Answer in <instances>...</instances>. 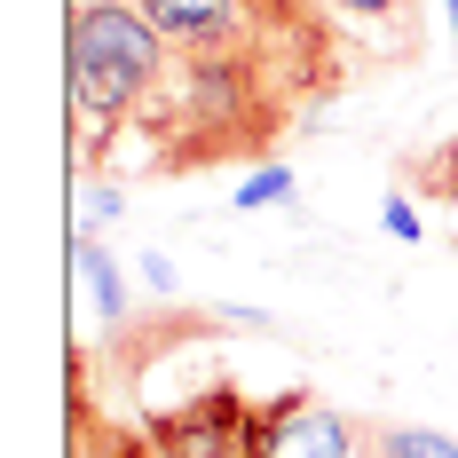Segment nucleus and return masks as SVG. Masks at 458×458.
Listing matches in <instances>:
<instances>
[{"label":"nucleus","instance_id":"1","mask_svg":"<svg viewBox=\"0 0 458 458\" xmlns=\"http://www.w3.org/2000/svg\"><path fill=\"white\" fill-rule=\"evenodd\" d=\"M301 72L276 40H229V47H166V80L142 103V142L158 174H206L229 158L269 150L276 127L301 111Z\"/></svg>","mask_w":458,"mask_h":458},{"label":"nucleus","instance_id":"2","mask_svg":"<svg viewBox=\"0 0 458 458\" xmlns=\"http://www.w3.org/2000/svg\"><path fill=\"white\" fill-rule=\"evenodd\" d=\"M166 80V40L142 24L135 0H80L72 16V111H80V135L103 158L111 135L142 119L150 88Z\"/></svg>","mask_w":458,"mask_h":458},{"label":"nucleus","instance_id":"3","mask_svg":"<svg viewBox=\"0 0 458 458\" xmlns=\"http://www.w3.org/2000/svg\"><path fill=\"white\" fill-rule=\"evenodd\" d=\"M150 435H158V451L166 458H269V435H276V395L269 403H253L245 387H198L182 403H166V411H150Z\"/></svg>","mask_w":458,"mask_h":458},{"label":"nucleus","instance_id":"4","mask_svg":"<svg viewBox=\"0 0 458 458\" xmlns=\"http://www.w3.org/2000/svg\"><path fill=\"white\" fill-rule=\"evenodd\" d=\"M142 24L166 47H229V40H276L253 0H135ZM284 47V40H276Z\"/></svg>","mask_w":458,"mask_h":458},{"label":"nucleus","instance_id":"5","mask_svg":"<svg viewBox=\"0 0 458 458\" xmlns=\"http://www.w3.org/2000/svg\"><path fill=\"white\" fill-rule=\"evenodd\" d=\"M269 458H364V419L317 403L309 387H284V395H276Z\"/></svg>","mask_w":458,"mask_h":458},{"label":"nucleus","instance_id":"6","mask_svg":"<svg viewBox=\"0 0 458 458\" xmlns=\"http://www.w3.org/2000/svg\"><path fill=\"white\" fill-rule=\"evenodd\" d=\"M364 458H458L451 435L403 427V419H364Z\"/></svg>","mask_w":458,"mask_h":458},{"label":"nucleus","instance_id":"7","mask_svg":"<svg viewBox=\"0 0 458 458\" xmlns=\"http://www.w3.org/2000/svg\"><path fill=\"white\" fill-rule=\"evenodd\" d=\"M317 8H324V16H340V24H403V16L419 24L411 0H317Z\"/></svg>","mask_w":458,"mask_h":458},{"label":"nucleus","instance_id":"8","mask_svg":"<svg viewBox=\"0 0 458 458\" xmlns=\"http://www.w3.org/2000/svg\"><path fill=\"white\" fill-rule=\"evenodd\" d=\"M411 182L427 190V198H451V190H458V135L443 142V150H427V158H419V166H411Z\"/></svg>","mask_w":458,"mask_h":458},{"label":"nucleus","instance_id":"9","mask_svg":"<svg viewBox=\"0 0 458 458\" xmlns=\"http://www.w3.org/2000/svg\"><path fill=\"white\" fill-rule=\"evenodd\" d=\"M95 458H166V451H158L150 427H142V435H127V427H95Z\"/></svg>","mask_w":458,"mask_h":458},{"label":"nucleus","instance_id":"10","mask_svg":"<svg viewBox=\"0 0 458 458\" xmlns=\"http://www.w3.org/2000/svg\"><path fill=\"white\" fill-rule=\"evenodd\" d=\"M276 198H293V174H276V166H261L253 182L237 190V206H276Z\"/></svg>","mask_w":458,"mask_h":458},{"label":"nucleus","instance_id":"11","mask_svg":"<svg viewBox=\"0 0 458 458\" xmlns=\"http://www.w3.org/2000/svg\"><path fill=\"white\" fill-rule=\"evenodd\" d=\"M387 229H395V237H419V214H411V206H403V198L387 206Z\"/></svg>","mask_w":458,"mask_h":458}]
</instances>
